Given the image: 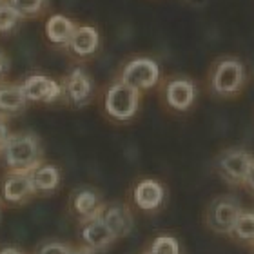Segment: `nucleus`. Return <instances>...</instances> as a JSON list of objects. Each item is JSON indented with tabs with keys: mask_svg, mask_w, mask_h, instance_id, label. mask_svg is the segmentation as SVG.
Returning a JSON list of instances; mask_svg holds the SVG:
<instances>
[{
	"mask_svg": "<svg viewBox=\"0 0 254 254\" xmlns=\"http://www.w3.org/2000/svg\"><path fill=\"white\" fill-rule=\"evenodd\" d=\"M2 160L13 173H31L40 165L42 149L33 134H13L0 147Z\"/></svg>",
	"mask_w": 254,
	"mask_h": 254,
	"instance_id": "obj_1",
	"label": "nucleus"
},
{
	"mask_svg": "<svg viewBox=\"0 0 254 254\" xmlns=\"http://www.w3.org/2000/svg\"><path fill=\"white\" fill-rule=\"evenodd\" d=\"M140 104V91L127 85L126 82H117L109 87L106 95V111L117 120H129L136 115Z\"/></svg>",
	"mask_w": 254,
	"mask_h": 254,
	"instance_id": "obj_2",
	"label": "nucleus"
},
{
	"mask_svg": "<svg viewBox=\"0 0 254 254\" xmlns=\"http://www.w3.org/2000/svg\"><path fill=\"white\" fill-rule=\"evenodd\" d=\"M244 212L242 203L233 196H223L218 198L209 207V214H207V222L212 231L220 234H233L234 223Z\"/></svg>",
	"mask_w": 254,
	"mask_h": 254,
	"instance_id": "obj_3",
	"label": "nucleus"
},
{
	"mask_svg": "<svg viewBox=\"0 0 254 254\" xmlns=\"http://www.w3.org/2000/svg\"><path fill=\"white\" fill-rule=\"evenodd\" d=\"M244 65L234 59H225L222 62H218L212 73V89L216 91L218 95L229 96L234 95L236 91H240L242 84H244Z\"/></svg>",
	"mask_w": 254,
	"mask_h": 254,
	"instance_id": "obj_4",
	"label": "nucleus"
},
{
	"mask_svg": "<svg viewBox=\"0 0 254 254\" xmlns=\"http://www.w3.org/2000/svg\"><path fill=\"white\" fill-rule=\"evenodd\" d=\"M160 78V67L153 59H134L122 71V82L142 91L156 85Z\"/></svg>",
	"mask_w": 254,
	"mask_h": 254,
	"instance_id": "obj_5",
	"label": "nucleus"
},
{
	"mask_svg": "<svg viewBox=\"0 0 254 254\" xmlns=\"http://www.w3.org/2000/svg\"><path fill=\"white\" fill-rule=\"evenodd\" d=\"M253 160V156L244 149H231L220 156L218 167L220 173L225 176V180L231 184H245Z\"/></svg>",
	"mask_w": 254,
	"mask_h": 254,
	"instance_id": "obj_6",
	"label": "nucleus"
},
{
	"mask_svg": "<svg viewBox=\"0 0 254 254\" xmlns=\"http://www.w3.org/2000/svg\"><path fill=\"white\" fill-rule=\"evenodd\" d=\"M24 93L29 102H55L64 95V87L57 80L44 76V74H31L22 82Z\"/></svg>",
	"mask_w": 254,
	"mask_h": 254,
	"instance_id": "obj_7",
	"label": "nucleus"
},
{
	"mask_svg": "<svg viewBox=\"0 0 254 254\" xmlns=\"http://www.w3.org/2000/svg\"><path fill=\"white\" fill-rule=\"evenodd\" d=\"M64 95L67 96L69 102L74 104V106H85L87 102L91 100V95H93V80L84 69H73L71 73L67 74V78L64 82Z\"/></svg>",
	"mask_w": 254,
	"mask_h": 254,
	"instance_id": "obj_8",
	"label": "nucleus"
},
{
	"mask_svg": "<svg viewBox=\"0 0 254 254\" xmlns=\"http://www.w3.org/2000/svg\"><path fill=\"white\" fill-rule=\"evenodd\" d=\"M194 84L187 78H175L167 84L165 98L173 109L176 111H187L194 102Z\"/></svg>",
	"mask_w": 254,
	"mask_h": 254,
	"instance_id": "obj_9",
	"label": "nucleus"
},
{
	"mask_svg": "<svg viewBox=\"0 0 254 254\" xmlns=\"http://www.w3.org/2000/svg\"><path fill=\"white\" fill-rule=\"evenodd\" d=\"M82 238H84L85 245L91 249H104L111 244L113 240L117 238L113 231L109 229V225L106 223V220L100 216L89 218L87 223L82 229Z\"/></svg>",
	"mask_w": 254,
	"mask_h": 254,
	"instance_id": "obj_10",
	"label": "nucleus"
},
{
	"mask_svg": "<svg viewBox=\"0 0 254 254\" xmlns=\"http://www.w3.org/2000/svg\"><path fill=\"white\" fill-rule=\"evenodd\" d=\"M31 173H11L4 182V198L7 201L18 203L35 192Z\"/></svg>",
	"mask_w": 254,
	"mask_h": 254,
	"instance_id": "obj_11",
	"label": "nucleus"
},
{
	"mask_svg": "<svg viewBox=\"0 0 254 254\" xmlns=\"http://www.w3.org/2000/svg\"><path fill=\"white\" fill-rule=\"evenodd\" d=\"M100 46V35L93 26H76L67 48L76 57H91Z\"/></svg>",
	"mask_w": 254,
	"mask_h": 254,
	"instance_id": "obj_12",
	"label": "nucleus"
},
{
	"mask_svg": "<svg viewBox=\"0 0 254 254\" xmlns=\"http://www.w3.org/2000/svg\"><path fill=\"white\" fill-rule=\"evenodd\" d=\"M164 201V187L156 180H142L134 187V203L143 211H154Z\"/></svg>",
	"mask_w": 254,
	"mask_h": 254,
	"instance_id": "obj_13",
	"label": "nucleus"
},
{
	"mask_svg": "<svg viewBox=\"0 0 254 254\" xmlns=\"http://www.w3.org/2000/svg\"><path fill=\"white\" fill-rule=\"evenodd\" d=\"M74 29H76L74 22L64 15L49 16L46 22V37L57 46H69Z\"/></svg>",
	"mask_w": 254,
	"mask_h": 254,
	"instance_id": "obj_14",
	"label": "nucleus"
},
{
	"mask_svg": "<svg viewBox=\"0 0 254 254\" xmlns=\"http://www.w3.org/2000/svg\"><path fill=\"white\" fill-rule=\"evenodd\" d=\"M102 218L106 220L113 234L120 238V236H127L132 231V216L129 209L126 205H111L104 209Z\"/></svg>",
	"mask_w": 254,
	"mask_h": 254,
	"instance_id": "obj_15",
	"label": "nucleus"
},
{
	"mask_svg": "<svg viewBox=\"0 0 254 254\" xmlns=\"http://www.w3.org/2000/svg\"><path fill=\"white\" fill-rule=\"evenodd\" d=\"M73 207L76 214H80L82 218L89 220V218L100 216L104 212V207H102V201L98 198L95 190L91 189H82L78 190L73 198Z\"/></svg>",
	"mask_w": 254,
	"mask_h": 254,
	"instance_id": "obj_16",
	"label": "nucleus"
},
{
	"mask_svg": "<svg viewBox=\"0 0 254 254\" xmlns=\"http://www.w3.org/2000/svg\"><path fill=\"white\" fill-rule=\"evenodd\" d=\"M27 96L24 93L22 84H2L0 85V111L2 113H18L26 106Z\"/></svg>",
	"mask_w": 254,
	"mask_h": 254,
	"instance_id": "obj_17",
	"label": "nucleus"
},
{
	"mask_svg": "<svg viewBox=\"0 0 254 254\" xmlns=\"http://www.w3.org/2000/svg\"><path fill=\"white\" fill-rule=\"evenodd\" d=\"M31 178L35 189L40 192H51L60 184V173L55 165H38L37 169L31 171Z\"/></svg>",
	"mask_w": 254,
	"mask_h": 254,
	"instance_id": "obj_18",
	"label": "nucleus"
},
{
	"mask_svg": "<svg viewBox=\"0 0 254 254\" xmlns=\"http://www.w3.org/2000/svg\"><path fill=\"white\" fill-rule=\"evenodd\" d=\"M233 236L242 242H254V212H242L234 223Z\"/></svg>",
	"mask_w": 254,
	"mask_h": 254,
	"instance_id": "obj_19",
	"label": "nucleus"
},
{
	"mask_svg": "<svg viewBox=\"0 0 254 254\" xmlns=\"http://www.w3.org/2000/svg\"><path fill=\"white\" fill-rule=\"evenodd\" d=\"M22 16L9 4V0H0V33H11L16 27Z\"/></svg>",
	"mask_w": 254,
	"mask_h": 254,
	"instance_id": "obj_20",
	"label": "nucleus"
},
{
	"mask_svg": "<svg viewBox=\"0 0 254 254\" xmlns=\"http://www.w3.org/2000/svg\"><path fill=\"white\" fill-rule=\"evenodd\" d=\"M9 4L18 11L22 18H29L40 15L48 5V0H9Z\"/></svg>",
	"mask_w": 254,
	"mask_h": 254,
	"instance_id": "obj_21",
	"label": "nucleus"
},
{
	"mask_svg": "<svg viewBox=\"0 0 254 254\" xmlns=\"http://www.w3.org/2000/svg\"><path fill=\"white\" fill-rule=\"evenodd\" d=\"M149 254H180V244L175 236H158L151 245Z\"/></svg>",
	"mask_w": 254,
	"mask_h": 254,
	"instance_id": "obj_22",
	"label": "nucleus"
},
{
	"mask_svg": "<svg viewBox=\"0 0 254 254\" xmlns=\"http://www.w3.org/2000/svg\"><path fill=\"white\" fill-rule=\"evenodd\" d=\"M38 254H71V251L62 244H48L38 251Z\"/></svg>",
	"mask_w": 254,
	"mask_h": 254,
	"instance_id": "obj_23",
	"label": "nucleus"
},
{
	"mask_svg": "<svg viewBox=\"0 0 254 254\" xmlns=\"http://www.w3.org/2000/svg\"><path fill=\"white\" fill-rule=\"evenodd\" d=\"M7 71H9V60H7V57L0 51V80H4Z\"/></svg>",
	"mask_w": 254,
	"mask_h": 254,
	"instance_id": "obj_24",
	"label": "nucleus"
},
{
	"mask_svg": "<svg viewBox=\"0 0 254 254\" xmlns=\"http://www.w3.org/2000/svg\"><path fill=\"white\" fill-rule=\"evenodd\" d=\"M7 138H9V132H7V127H5L4 122H0V147L7 142Z\"/></svg>",
	"mask_w": 254,
	"mask_h": 254,
	"instance_id": "obj_25",
	"label": "nucleus"
},
{
	"mask_svg": "<svg viewBox=\"0 0 254 254\" xmlns=\"http://www.w3.org/2000/svg\"><path fill=\"white\" fill-rule=\"evenodd\" d=\"M245 184L251 187V190H254V160H253V164H251L249 175H247V180H245Z\"/></svg>",
	"mask_w": 254,
	"mask_h": 254,
	"instance_id": "obj_26",
	"label": "nucleus"
},
{
	"mask_svg": "<svg viewBox=\"0 0 254 254\" xmlns=\"http://www.w3.org/2000/svg\"><path fill=\"white\" fill-rule=\"evenodd\" d=\"M0 254H22V253L16 249H4V251H0Z\"/></svg>",
	"mask_w": 254,
	"mask_h": 254,
	"instance_id": "obj_27",
	"label": "nucleus"
},
{
	"mask_svg": "<svg viewBox=\"0 0 254 254\" xmlns=\"http://www.w3.org/2000/svg\"><path fill=\"white\" fill-rule=\"evenodd\" d=\"M192 5H205L207 4V0H189Z\"/></svg>",
	"mask_w": 254,
	"mask_h": 254,
	"instance_id": "obj_28",
	"label": "nucleus"
},
{
	"mask_svg": "<svg viewBox=\"0 0 254 254\" xmlns=\"http://www.w3.org/2000/svg\"><path fill=\"white\" fill-rule=\"evenodd\" d=\"M71 254H87L85 251H71Z\"/></svg>",
	"mask_w": 254,
	"mask_h": 254,
	"instance_id": "obj_29",
	"label": "nucleus"
}]
</instances>
